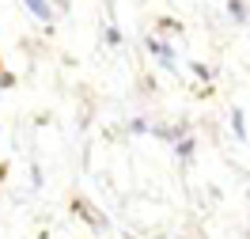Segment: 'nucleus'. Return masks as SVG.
<instances>
[{
    "instance_id": "nucleus-1",
    "label": "nucleus",
    "mask_w": 250,
    "mask_h": 239,
    "mask_svg": "<svg viewBox=\"0 0 250 239\" xmlns=\"http://www.w3.org/2000/svg\"><path fill=\"white\" fill-rule=\"evenodd\" d=\"M72 209L83 217V224H91V232H106V228H110V220H106V217H103L95 205H87L83 197H72Z\"/></svg>"
},
{
    "instance_id": "nucleus-2",
    "label": "nucleus",
    "mask_w": 250,
    "mask_h": 239,
    "mask_svg": "<svg viewBox=\"0 0 250 239\" xmlns=\"http://www.w3.org/2000/svg\"><path fill=\"white\" fill-rule=\"evenodd\" d=\"M148 53H156V57L167 65V68H174V49L167 46L163 38H148Z\"/></svg>"
},
{
    "instance_id": "nucleus-3",
    "label": "nucleus",
    "mask_w": 250,
    "mask_h": 239,
    "mask_svg": "<svg viewBox=\"0 0 250 239\" xmlns=\"http://www.w3.org/2000/svg\"><path fill=\"white\" fill-rule=\"evenodd\" d=\"M23 4H27V8H31V16L42 19V23L53 19V4H49V0H23Z\"/></svg>"
},
{
    "instance_id": "nucleus-4",
    "label": "nucleus",
    "mask_w": 250,
    "mask_h": 239,
    "mask_svg": "<svg viewBox=\"0 0 250 239\" xmlns=\"http://www.w3.org/2000/svg\"><path fill=\"white\" fill-rule=\"evenodd\" d=\"M231 129H235L239 141H247V118H243V107H235V110H231Z\"/></svg>"
},
{
    "instance_id": "nucleus-5",
    "label": "nucleus",
    "mask_w": 250,
    "mask_h": 239,
    "mask_svg": "<svg viewBox=\"0 0 250 239\" xmlns=\"http://www.w3.org/2000/svg\"><path fill=\"white\" fill-rule=\"evenodd\" d=\"M228 12H231L235 23H247V19H250V12H247V4H243V0H228Z\"/></svg>"
},
{
    "instance_id": "nucleus-6",
    "label": "nucleus",
    "mask_w": 250,
    "mask_h": 239,
    "mask_svg": "<svg viewBox=\"0 0 250 239\" xmlns=\"http://www.w3.org/2000/svg\"><path fill=\"white\" fill-rule=\"evenodd\" d=\"M193 148H197V141H193V137H182V141H178V159H182V163L193 159Z\"/></svg>"
},
{
    "instance_id": "nucleus-7",
    "label": "nucleus",
    "mask_w": 250,
    "mask_h": 239,
    "mask_svg": "<svg viewBox=\"0 0 250 239\" xmlns=\"http://www.w3.org/2000/svg\"><path fill=\"white\" fill-rule=\"evenodd\" d=\"M189 72H193L197 80H205V84L212 80V72H208V65H201V61H189Z\"/></svg>"
},
{
    "instance_id": "nucleus-8",
    "label": "nucleus",
    "mask_w": 250,
    "mask_h": 239,
    "mask_svg": "<svg viewBox=\"0 0 250 239\" xmlns=\"http://www.w3.org/2000/svg\"><path fill=\"white\" fill-rule=\"evenodd\" d=\"M129 133H152V122H144V118H133V122H129Z\"/></svg>"
},
{
    "instance_id": "nucleus-9",
    "label": "nucleus",
    "mask_w": 250,
    "mask_h": 239,
    "mask_svg": "<svg viewBox=\"0 0 250 239\" xmlns=\"http://www.w3.org/2000/svg\"><path fill=\"white\" fill-rule=\"evenodd\" d=\"M106 42L110 46H122V31H118V27H106Z\"/></svg>"
}]
</instances>
